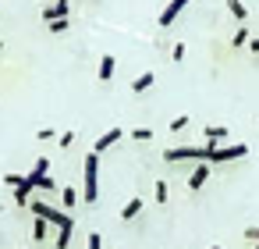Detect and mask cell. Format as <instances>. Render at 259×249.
Instances as JSON below:
<instances>
[{
  "label": "cell",
  "instance_id": "cb8c5ba5",
  "mask_svg": "<svg viewBox=\"0 0 259 249\" xmlns=\"http://www.w3.org/2000/svg\"><path fill=\"white\" fill-rule=\"evenodd\" d=\"M36 139H39V143H50V139H57V132H54V128H39Z\"/></svg>",
  "mask_w": 259,
  "mask_h": 249
},
{
  "label": "cell",
  "instance_id": "3957f363",
  "mask_svg": "<svg viewBox=\"0 0 259 249\" xmlns=\"http://www.w3.org/2000/svg\"><path fill=\"white\" fill-rule=\"evenodd\" d=\"M209 157V146L202 143V146H170V150H163V160L167 164H202Z\"/></svg>",
  "mask_w": 259,
  "mask_h": 249
},
{
  "label": "cell",
  "instance_id": "52a82bcc",
  "mask_svg": "<svg viewBox=\"0 0 259 249\" xmlns=\"http://www.w3.org/2000/svg\"><path fill=\"white\" fill-rule=\"evenodd\" d=\"M121 139H124V128H121V125H117V128H107V132H103V135L96 139V146H93V153H103V150H110V146H117Z\"/></svg>",
  "mask_w": 259,
  "mask_h": 249
},
{
  "label": "cell",
  "instance_id": "603a6c76",
  "mask_svg": "<svg viewBox=\"0 0 259 249\" xmlns=\"http://www.w3.org/2000/svg\"><path fill=\"white\" fill-rule=\"evenodd\" d=\"M185 125H188V114H178V118H174V121H170V132H181V128H185Z\"/></svg>",
  "mask_w": 259,
  "mask_h": 249
},
{
  "label": "cell",
  "instance_id": "44dd1931",
  "mask_svg": "<svg viewBox=\"0 0 259 249\" xmlns=\"http://www.w3.org/2000/svg\"><path fill=\"white\" fill-rule=\"evenodd\" d=\"M132 139H135V143H149V139H153V128H135Z\"/></svg>",
  "mask_w": 259,
  "mask_h": 249
},
{
  "label": "cell",
  "instance_id": "277c9868",
  "mask_svg": "<svg viewBox=\"0 0 259 249\" xmlns=\"http://www.w3.org/2000/svg\"><path fill=\"white\" fill-rule=\"evenodd\" d=\"M248 153V146L245 143H231V146H217V150H209V157H206V164H227V160H241Z\"/></svg>",
  "mask_w": 259,
  "mask_h": 249
},
{
  "label": "cell",
  "instance_id": "8992f818",
  "mask_svg": "<svg viewBox=\"0 0 259 249\" xmlns=\"http://www.w3.org/2000/svg\"><path fill=\"white\" fill-rule=\"evenodd\" d=\"M185 8H188V0H170V4H167V8L160 11V29H170V25L178 22V15H181Z\"/></svg>",
  "mask_w": 259,
  "mask_h": 249
},
{
  "label": "cell",
  "instance_id": "2e32d148",
  "mask_svg": "<svg viewBox=\"0 0 259 249\" xmlns=\"http://www.w3.org/2000/svg\"><path fill=\"white\" fill-rule=\"evenodd\" d=\"M25 178H29V182H32V189H43V192H54V189H57V185H54V178H50V174H47V178H32V174H25Z\"/></svg>",
  "mask_w": 259,
  "mask_h": 249
},
{
  "label": "cell",
  "instance_id": "4fadbf2b",
  "mask_svg": "<svg viewBox=\"0 0 259 249\" xmlns=\"http://www.w3.org/2000/svg\"><path fill=\"white\" fill-rule=\"evenodd\" d=\"M149 86H153V72H142V75L132 82V93H146Z\"/></svg>",
  "mask_w": 259,
  "mask_h": 249
},
{
  "label": "cell",
  "instance_id": "8fae6325",
  "mask_svg": "<svg viewBox=\"0 0 259 249\" xmlns=\"http://www.w3.org/2000/svg\"><path fill=\"white\" fill-rule=\"evenodd\" d=\"M142 214V196H132L124 206H121V221H135Z\"/></svg>",
  "mask_w": 259,
  "mask_h": 249
},
{
  "label": "cell",
  "instance_id": "6da1fadb",
  "mask_svg": "<svg viewBox=\"0 0 259 249\" xmlns=\"http://www.w3.org/2000/svg\"><path fill=\"white\" fill-rule=\"evenodd\" d=\"M32 217H43L47 224H57V249H68L71 245V235H75V217L61 206H50L47 199H32Z\"/></svg>",
  "mask_w": 259,
  "mask_h": 249
},
{
  "label": "cell",
  "instance_id": "f1b7e54d",
  "mask_svg": "<svg viewBox=\"0 0 259 249\" xmlns=\"http://www.w3.org/2000/svg\"><path fill=\"white\" fill-rule=\"evenodd\" d=\"M75 139H78V135H75V132H64V135H61V146H71V143H75Z\"/></svg>",
  "mask_w": 259,
  "mask_h": 249
},
{
  "label": "cell",
  "instance_id": "f546056e",
  "mask_svg": "<svg viewBox=\"0 0 259 249\" xmlns=\"http://www.w3.org/2000/svg\"><path fill=\"white\" fill-rule=\"evenodd\" d=\"M248 50H252V54H259V40H252V43H248Z\"/></svg>",
  "mask_w": 259,
  "mask_h": 249
},
{
  "label": "cell",
  "instance_id": "5bb4252c",
  "mask_svg": "<svg viewBox=\"0 0 259 249\" xmlns=\"http://www.w3.org/2000/svg\"><path fill=\"white\" fill-rule=\"evenodd\" d=\"M227 11H231L238 22H245V18H248V8L241 4V0H227Z\"/></svg>",
  "mask_w": 259,
  "mask_h": 249
},
{
  "label": "cell",
  "instance_id": "7c38bea8",
  "mask_svg": "<svg viewBox=\"0 0 259 249\" xmlns=\"http://www.w3.org/2000/svg\"><path fill=\"white\" fill-rule=\"evenodd\" d=\"M43 18L47 22H64L68 18V4H47L43 8Z\"/></svg>",
  "mask_w": 259,
  "mask_h": 249
},
{
  "label": "cell",
  "instance_id": "5b68a950",
  "mask_svg": "<svg viewBox=\"0 0 259 249\" xmlns=\"http://www.w3.org/2000/svg\"><path fill=\"white\" fill-rule=\"evenodd\" d=\"M202 139H206L209 150H217V146H224V139H231V128H224V125H206V128H202Z\"/></svg>",
  "mask_w": 259,
  "mask_h": 249
},
{
  "label": "cell",
  "instance_id": "484cf974",
  "mask_svg": "<svg viewBox=\"0 0 259 249\" xmlns=\"http://www.w3.org/2000/svg\"><path fill=\"white\" fill-rule=\"evenodd\" d=\"M185 54H188V50H185V43H174V50H170V57H174V61H185Z\"/></svg>",
  "mask_w": 259,
  "mask_h": 249
},
{
  "label": "cell",
  "instance_id": "9a60e30c",
  "mask_svg": "<svg viewBox=\"0 0 259 249\" xmlns=\"http://www.w3.org/2000/svg\"><path fill=\"white\" fill-rule=\"evenodd\" d=\"M29 174H32V178H47V174H50V160H47V157H39V160L32 164V171H29Z\"/></svg>",
  "mask_w": 259,
  "mask_h": 249
},
{
  "label": "cell",
  "instance_id": "ac0fdd59",
  "mask_svg": "<svg viewBox=\"0 0 259 249\" xmlns=\"http://www.w3.org/2000/svg\"><path fill=\"white\" fill-rule=\"evenodd\" d=\"M153 192H156V196H153L156 203H167V199H170V189H167V182H163V178H160V182L153 185Z\"/></svg>",
  "mask_w": 259,
  "mask_h": 249
},
{
  "label": "cell",
  "instance_id": "1f68e13d",
  "mask_svg": "<svg viewBox=\"0 0 259 249\" xmlns=\"http://www.w3.org/2000/svg\"><path fill=\"white\" fill-rule=\"evenodd\" d=\"M252 249H259V242H252Z\"/></svg>",
  "mask_w": 259,
  "mask_h": 249
},
{
  "label": "cell",
  "instance_id": "9c48e42d",
  "mask_svg": "<svg viewBox=\"0 0 259 249\" xmlns=\"http://www.w3.org/2000/svg\"><path fill=\"white\" fill-rule=\"evenodd\" d=\"M32 192H36V189H32V182H29V178H22V185L15 189V203H18V206H29V203L36 199Z\"/></svg>",
  "mask_w": 259,
  "mask_h": 249
},
{
  "label": "cell",
  "instance_id": "7a4b0ae2",
  "mask_svg": "<svg viewBox=\"0 0 259 249\" xmlns=\"http://www.w3.org/2000/svg\"><path fill=\"white\" fill-rule=\"evenodd\" d=\"M82 199L93 206L100 199V153H85V171H82Z\"/></svg>",
  "mask_w": 259,
  "mask_h": 249
},
{
  "label": "cell",
  "instance_id": "d6986e66",
  "mask_svg": "<svg viewBox=\"0 0 259 249\" xmlns=\"http://www.w3.org/2000/svg\"><path fill=\"white\" fill-rule=\"evenodd\" d=\"M78 199H82V192H75V189H64V192H61V203H64V210H71Z\"/></svg>",
  "mask_w": 259,
  "mask_h": 249
},
{
  "label": "cell",
  "instance_id": "83f0119b",
  "mask_svg": "<svg viewBox=\"0 0 259 249\" xmlns=\"http://www.w3.org/2000/svg\"><path fill=\"white\" fill-rule=\"evenodd\" d=\"M4 182H8L11 189H18V185H22V174H4Z\"/></svg>",
  "mask_w": 259,
  "mask_h": 249
},
{
  "label": "cell",
  "instance_id": "ba28073f",
  "mask_svg": "<svg viewBox=\"0 0 259 249\" xmlns=\"http://www.w3.org/2000/svg\"><path fill=\"white\" fill-rule=\"evenodd\" d=\"M206 182H209V164L202 160V164H195V167L188 171V189H192V192H199Z\"/></svg>",
  "mask_w": 259,
  "mask_h": 249
},
{
  "label": "cell",
  "instance_id": "30bf717a",
  "mask_svg": "<svg viewBox=\"0 0 259 249\" xmlns=\"http://www.w3.org/2000/svg\"><path fill=\"white\" fill-rule=\"evenodd\" d=\"M114 72H117L114 54H103V57H100V82H110V79H114Z\"/></svg>",
  "mask_w": 259,
  "mask_h": 249
},
{
  "label": "cell",
  "instance_id": "d4e9b609",
  "mask_svg": "<svg viewBox=\"0 0 259 249\" xmlns=\"http://www.w3.org/2000/svg\"><path fill=\"white\" fill-rule=\"evenodd\" d=\"M47 29H50V32H68V18H64V22H47Z\"/></svg>",
  "mask_w": 259,
  "mask_h": 249
},
{
  "label": "cell",
  "instance_id": "e0dca14e",
  "mask_svg": "<svg viewBox=\"0 0 259 249\" xmlns=\"http://www.w3.org/2000/svg\"><path fill=\"white\" fill-rule=\"evenodd\" d=\"M47 231H50V224H47L43 217H36V221H32V238H36V242H43V238H47Z\"/></svg>",
  "mask_w": 259,
  "mask_h": 249
},
{
  "label": "cell",
  "instance_id": "4dcf8cb0",
  "mask_svg": "<svg viewBox=\"0 0 259 249\" xmlns=\"http://www.w3.org/2000/svg\"><path fill=\"white\" fill-rule=\"evenodd\" d=\"M47 4H68V0H47Z\"/></svg>",
  "mask_w": 259,
  "mask_h": 249
},
{
  "label": "cell",
  "instance_id": "ffe728a7",
  "mask_svg": "<svg viewBox=\"0 0 259 249\" xmlns=\"http://www.w3.org/2000/svg\"><path fill=\"white\" fill-rule=\"evenodd\" d=\"M231 43H234V47H245V43H248V29H245V25H238V32H234V40H231Z\"/></svg>",
  "mask_w": 259,
  "mask_h": 249
},
{
  "label": "cell",
  "instance_id": "7402d4cb",
  "mask_svg": "<svg viewBox=\"0 0 259 249\" xmlns=\"http://www.w3.org/2000/svg\"><path fill=\"white\" fill-rule=\"evenodd\" d=\"M85 249H103V235L100 231H89V245Z\"/></svg>",
  "mask_w": 259,
  "mask_h": 249
},
{
  "label": "cell",
  "instance_id": "d6a6232c",
  "mask_svg": "<svg viewBox=\"0 0 259 249\" xmlns=\"http://www.w3.org/2000/svg\"><path fill=\"white\" fill-rule=\"evenodd\" d=\"M209 249H220V245H209Z\"/></svg>",
  "mask_w": 259,
  "mask_h": 249
},
{
  "label": "cell",
  "instance_id": "4316f807",
  "mask_svg": "<svg viewBox=\"0 0 259 249\" xmlns=\"http://www.w3.org/2000/svg\"><path fill=\"white\" fill-rule=\"evenodd\" d=\"M245 238H248V242H259V224H248V228H245Z\"/></svg>",
  "mask_w": 259,
  "mask_h": 249
}]
</instances>
